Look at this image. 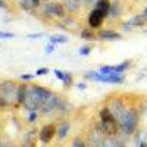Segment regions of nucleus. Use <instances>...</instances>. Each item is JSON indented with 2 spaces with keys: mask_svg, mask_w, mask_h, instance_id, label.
Listing matches in <instances>:
<instances>
[{
  "mask_svg": "<svg viewBox=\"0 0 147 147\" xmlns=\"http://www.w3.org/2000/svg\"><path fill=\"white\" fill-rule=\"evenodd\" d=\"M49 93L46 88L43 87H38V85H34L31 90L27 91V96H25V100H24V106L30 110H37V109H41L44 102L49 99Z\"/></svg>",
  "mask_w": 147,
  "mask_h": 147,
  "instance_id": "obj_1",
  "label": "nucleus"
},
{
  "mask_svg": "<svg viewBox=\"0 0 147 147\" xmlns=\"http://www.w3.org/2000/svg\"><path fill=\"white\" fill-rule=\"evenodd\" d=\"M18 100V87L13 81H5L0 84V105L9 106Z\"/></svg>",
  "mask_w": 147,
  "mask_h": 147,
  "instance_id": "obj_2",
  "label": "nucleus"
},
{
  "mask_svg": "<svg viewBox=\"0 0 147 147\" xmlns=\"http://www.w3.org/2000/svg\"><path fill=\"white\" fill-rule=\"evenodd\" d=\"M116 121L119 122L121 128L125 132H132L137 127V113L134 110H122V113L119 116H116Z\"/></svg>",
  "mask_w": 147,
  "mask_h": 147,
  "instance_id": "obj_3",
  "label": "nucleus"
},
{
  "mask_svg": "<svg viewBox=\"0 0 147 147\" xmlns=\"http://www.w3.org/2000/svg\"><path fill=\"white\" fill-rule=\"evenodd\" d=\"M100 118H102V127L105 129V132L113 136V134L118 132V121L116 118L112 115L109 109H103L100 112Z\"/></svg>",
  "mask_w": 147,
  "mask_h": 147,
  "instance_id": "obj_4",
  "label": "nucleus"
},
{
  "mask_svg": "<svg viewBox=\"0 0 147 147\" xmlns=\"http://www.w3.org/2000/svg\"><path fill=\"white\" fill-rule=\"evenodd\" d=\"M44 12L47 15H55V16H63V6L60 5V3H56V2H53V3H47L46 5V7H44Z\"/></svg>",
  "mask_w": 147,
  "mask_h": 147,
  "instance_id": "obj_5",
  "label": "nucleus"
},
{
  "mask_svg": "<svg viewBox=\"0 0 147 147\" xmlns=\"http://www.w3.org/2000/svg\"><path fill=\"white\" fill-rule=\"evenodd\" d=\"M55 132H56V128H55L53 125H46V127H43V129L40 131V140H41L43 143H49V141L53 138Z\"/></svg>",
  "mask_w": 147,
  "mask_h": 147,
  "instance_id": "obj_6",
  "label": "nucleus"
},
{
  "mask_svg": "<svg viewBox=\"0 0 147 147\" xmlns=\"http://www.w3.org/2000/svg\"><path fill=\"white\" fill-rule=\"evenodd\" d=\"M103 18H105V15L102 13V12H100V10H97V9H94V10L91 12L90 18H88V22H90V25H91L93 28H97V27H100V25H102Z\"/></svg>",
  "mask_w": 147,
  "mask_h": 147,
  "instance_id": "obj_7",
  "label": "nucleus"
},
{
  "mask_svg": "<svg viewBox=\"0 0 147 147\" xmlns=\"http://www.w3.org/2000/svg\"><path fill=\"white\" fill-rule=\"evenodd\" d=\"M102 136H100V132L97 131V129H93L90 132V136H88V147H102Z\"/></svg>",
  "mask_w": 147,
  "mask_h": 147,
  "instance_id": "obj_8",
  "label": "nucleus"
},
{
  "mask_svg": "<svg viewBox=\"0 0 147 147\" xmlns=\"http://www.w3.org/2000/svg\"><path fill=\"white\" fill-rule=\"evenodd\" d=\"M57 105H59V99L56 96H53V94H50L49 96V99L44 102V105H43V112H52V110H55L56 107H57Z\"/></svg>",
  "mask_w": 147,
  "mask_h": 147,
  "instance_id": "obj_9",
  "label": "nucleus"
},
{
  "mask_svg": "<svg viewBox=\"0 0 147 147\" xmlns=\"http://www.w3.org/2000/svg\"><path fill=\"white\" fill-rule=\"evenodd\" d=\"M96 9L97 10H100L102 13L106 16L109 13V10H110V3H109V0H99L96 5Z\"/></svg>",
  "mask_w": 147,
  "mask_h": 147,
  "instance_id": "obj_10",
  "label": "nucleus"
},
{
  "mask_svg": "<svg viewBox=\"0 0 147 147\" xmlns=\"http://www.w3.org/2000/svg\"><path fill=\"white\" fill-rule=\"evenodd\" d=\"M65 6L69 9V10H78L80 6H81V0H65Z\"/></svg>",
  "mask_w": 147,
  "mask_h": 147,
  "instance_id": "obj_11",
  "label": "nucleus"
},
{
  "mask_svg": "<svg viewBox=\"0 0 147 147\" xmlns=\"http://www.w3.org/2000/svg\"><path fill=\"white\" fill-rule=\"evenodd\" d=\"M27 87L25 85H19L18 87V103H24L25 100V96H27Z\"/></svg>",
  "mask_w": 147,
  "mask_h": 147,
  "instance_id": "obj_12",
  "label": "nucleus"
},
{
  "mask_svg": "<svg viewBox=\"0 0 147 147\" xmlns=\"http://www.w3.org/2000/svg\"><path fill=\"white\" fill-rule=\"evenodd\" d=\"M34 132H28L24 137V147H34Z\"/></svg>",
  "mask_w": 147,
  "mask_h": 147,
  "instance_id": "obj_13",
  "label": "nucleus"
},
{
  "mask_svg": "<svg viewBox=\"0 0 147 147\" xmlns=\"http://www.w3.org/2000/svg\"><path fill=\"white\" fill-rule=\"evenodd\" d=\"M100 37H102V38H109V40H116V38H119V35H118L116 32H113V31H102V32H100Z\"/></svg>",
  "mask_w": 147,
  "mask_h": 147,
  "instance_id": "obj_14",
  "label": "nucleus"
},
{
  "mask_svg": "<svg viewBox=\"0 0 147 147\" xmlns=\"http://www.w3.org/2000/svg\"><path fill=\"white\" fill-rule=\"evenodd\" d=\"M37 5V2H34V0H21V6L24 7V9H34Z\"/></svg>",
  "mask_w": 147,
  "mask_h": 147,
  "instance_id": "obj_15",
  "label": "nucleus"
},
{
  "mask_svg": "<svg viewBox=\"0 0 147 147\" xmlns=\"http://www.w3.org/2000/svg\"><path fill=\"white\" fill-rule=\"evenodd\" d=\"M68 131H69V124H63L62 127L59 128V137H60V138H65L66 134H68Z\"/></svg>",
  "mask_w": 147,
  "mask_h": 147,
  "instance_id": "obj_16",
  "label": "nucleus"
},
{
  "mask_svg": "<svg viewBox=\"0 0 147 147\" xmlns=\"http://www.w3.org/2000/svg\"><path fill=\"white\" fill-rule=\"evenodd\" d=\"M100 72L103 74V75H112V74L115 72V66H105L100 69Z\"/></svg>",
  "mask_w": 147,
  "mask_h": 147,
  "instance_id": "obj_17",
  "label": "nucleus"
},
{
  "mask_svg": "<svg viewBox=\"0 0 147 147\" xmlns=\"http://www.w3.org/2000/svg\"><path fill=\"white\" fill-rule=\"evenodd\" d=\"M102 147H116V144H115V141L112 138H107V140H105L102 143Z\"/></svg>",
  "mask_w": 147,
  "mask_h": 147,
  "instance_id": "obj_18",
  "label": "nucleus"
},
{
  "mask_svg": "<svg viewBox=\"0 0 147 147\" xmlns=\"http://www.w3.org/2000/svg\"><path fill=\"white\" fill-rule=\"evenodd\" d=\"M97 2H99V0H84L85 6H94V5H97Z\"/></svg>",
  "mask_w": 147,
  "mask_h": 147,
  "instance_id": "obj_19",
  "label": "nucleus"
},
{
  "mask_svg": "<svg viewBox=\"0 0 147 147\" xmlns=\"http://www.w3.org/2000/svg\"><path fill=\"white\" fill-rule=\"evenodd\" d=\"M13 37V34L10 32H0V38H12Z\"/></svg>",
  "mask_w": 147,
  "mask_h": 147,
  "instance_id": "obj_20",
  "label": "nucleus"
},
{
  "mask_svg": "<svg viewBox=\"0 0 147 147\" xmlns=\"http://www.w3.org/2000/svg\"><path fill=\"white\" fill-rule=\"evenodd\" d=\"M74 147H84V144H82V141L81 140H75V141H74Z\"/></svg>",
  "mask_w": 147,
  "mask_h": 147,
  "instance_id": "obj_21",
  "label": "nucleus"
},
{
  "mask_svg": "<svg viewBox=\"0 0 147 147\" xmlns=\"http://www.w3.org/2000/svg\"><path fill=\"white\" fill-rule=\"evenodd\" d=\"M81 37H84V38H91V32L90 31H82V35Z\"/></svg>",
  "mask_w": 147,
  "mask_h": 147,
  "instance_id": "obj_22",
  "label": "nucleus"
},
{
  "mask_svg": "<svg viewBox=\"0 0 147 147\" xmlns=\"http://www.w3.org/2000/svg\"><path fill=\"white\" fill-rule=\"evenodd\" d=\"M47 71H49V69H46V68H40L38 71H37V75H43V74H47Z\"/></svg>",
  "mask_w": 147,
  "mask_h": 147,
  "instance_id": "obj_23",
  "label": "nucleus"
},
{
  "mask_svg": "<svg viewBox=\"0 0 147 147\" xmlns=\"http://www.w3.org/2000/svg\"><path fill=\"white\" fill-rule=\"evenodd\" d=\"M53 41H62V43H65V41H66V38H65V37H55Z\"/></svg>",
  "mask_w": 147,
  "mask_h": 147,
  "instance_id": "obj_24",
  "label": "nucleus"
},
{
  "mask_svg": "<svg viewBox=\"0 0 147 147\" xmlns=\"http://www.w3.org/2000/svg\"><path fill=\"white\" fill-rule=\"evenodd\" d=\"M32 75H22V80H31Z\"/></svg>",
  "mask_w": 147,
  "mask_h": 147,
  "instance_id": "obj_25",
  "label": "nucleus"
},
{
  "mask_svg": "<svg viewBox=\"0 0 147 147\" xmlns=\"http://www.w3.org/2000/svg\"><path fill=\"white\" fill-rule=\"evenodd\" d=\"M81 53H82V55H85V53H88V49H82V50H81Z\"/></svg>",
  "mask_w": 147,
  "mask_h": 147,
  "instance_id": "obj_26",
  "label": "nucleus"
},
{
  "mask_svg": "<svg viewBox=\"0 0 147 147\" xmlns=\"http://www.w3.org/2000/svg\"><path fill=\"white\" fill-rule=\"evenodd\" d=\"M6 6V3L3 2V0H0V7H5Z\"/></svg>",
  "mask_w": 147,
  "mask_h": 147,
  "instance_id": "obj_27",
  "label": "nucleus"
},
{
  "mask_svg": "<svg viewBox=\"0 0 147 147\" xmlns=\"http://www.w3.org/2000/svg\"><path fill=\"white\" fill-rule=\"evenodd\" d=\"M35 119V113H31V116H30V121H34Z\"/></svg>",
  "mask_w": 147,
  "mask_h": 147,
  "instance_id": "obj_28",
  "label": "nucleus"
},
{
  "mask_svg": "<svg viewBox=\"0 0 147 147\" xmlns=\"http://www.w3.org/2000/svg\"><path fill=\"white\" fill-rule=\"evenodd\" d=\"M144 16H146V18H147V7H146V9H144Z\"/></svg>",
  "mask_w": 147,
  "mask_h": 147,
  "instance_id": "obj_29",
  "label": "nucleus"
},
{
  "mask_svg": "<svg viewBox=\"0 0 147 147\" xmlns=\"http://www.w3.org/2000/svg\"><path fill=\"white\" fill-rule=\"evenodd\" d=\"M141 147H147V144H146V141H144V143L141 144Z\"/></svg>",
  "mask_w": 147,
  "mask_h": 147,
  "instance_id": "obj_30",
  "label": "nucleus"
},
{
  "mask_svg": "<svg viewBox=\"0 0 147 147\" xmlns=\"http://www.w3.org/2000/svg\"><path fill=\"white\" fill-rule=\"evenodd\" d=\"M34 2H37V3H38V2H40V0H34Z\"/></svg>",
  "mask_w": 147,
  "mask_h": 147,
  "instance_id": "obj_31",
  "label": "nucleus"
},
{
  "mask_svg": "<svg viewBox=\"0 0 147 147\" xmlns=\"http://www.w3.org/2000/svg\"><path fill=\"white\" fill-rule=\"evenodd\" d=\"M0 147H3V146H2V144H0Z\"/></svg>",
  "mask_w": 147,
  "mask_h": 147,
  "instance_id": "obj_32",
  "label": "nucleus"
}]
</instances>
